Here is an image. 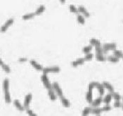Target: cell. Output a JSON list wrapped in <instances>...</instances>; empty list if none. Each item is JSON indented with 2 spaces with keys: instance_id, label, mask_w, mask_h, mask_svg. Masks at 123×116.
Masks as SVG:
<instances>
[{
  "instance_id": "1",
  "label": "cell",
  "mask_w": 123,
  "mask_h": 116,
  "mask_svg": "<svg viewBox=\"0 0 123 116\" xmlns=\"http://www.w3.org/2000/svg\"><path fill=\"white\" fill-rule=\"evenodd\" d=\"M61 71V68L58 66H49L44 68L42 71L43 73H59Z\"/></svg>"
},
{
  "instance_id": "36",
  "label": "cell",
  "mask_w": 123,
  "mask_h": 116,
  "mask_svg": "<svg viewBox=\"0 0 123 116\" xmlns=\"http://www.w3.org/2000/svg\"><path fill=\"white\" fill-rule=\"evenodd\" d=\"M101 108H102L103 112H107V111H110L111 110L112 107H111V106H110V104H106V105L103 106Z\"/></svg>"
},
{
  "instance_id": "25",
  "label": "cell",
  "mask_w": 123,
  "mask_h": 116,
  "mask_svg": "<svg viewBox=\"0 0 123 116\" xmlns=\"http://www.w3.org/2000/svg\"><path fill=\"white\" fill-rule=\"evenodd\" d=\"M36 15L34 13H28V14H24L22 16V19L24 20H30L33 18Z\"/></svg>"
},
{
  "instance_id": "35",
  "label": "cell",
  "mask_w": 123,
  "mask_h": 116,
  "mask_svg": "<svg viewBox=\"0 0 123 116\" xmlns=\"http://www.w3.org/2000/svg\"><path fill=\"white\" fill-rule=\"evenodd\" d=\"M84 58L85 59V61H91L93 58V54L92 53H91V52L85 54V56H84Z\"/></svg>"
},
{
  "instance_id": "41",
  "label": "cell",
  "mask_w": 123,
  "mask_h": 116,
  "mask_svg": "<svg viewBox=\"0 0 123 116\" xmlns=\"http://www.w3.org/2000/svg\"><path fill=\"white\" fill-rule=\"evenodd\" d=\"M59 1H60V2H61V4H65L66 0H59Z\"/></svg>"
},
{
  "instance_id": "16",
  "label": "cell",
  "mask_w": 123,
  "mask_h": 116,
  "mask_svg": "<svg viewBox=\"0 0 123 116\" xmlns=\"http://www.w3.org/2000/svg\"><path fill=\"white\" fill-rule=\"evenodd\" d=\"M102 112H103V111H102V108H99V107H93V108H92L91 113H92L93 115L98 116Z\"/></svg>"
},
{
  "instance_id": "23",
  "label": "cell",
  "mask_w": 123,
  "mask_h": 116,
  "mask_svg": "<svg viewBox=\"0 0 123 116\" xmlns=\"http://www.w3.org/2000/svg\"><path fill=\"white\" fill-rule=\"evenodd\" d=\"M3 89L4 91H9V80L8 78H5L3 81Z\"/></svg>"
},
{
  "instance_id": "6",
  "label": "cell",
  "mask_w": 123,
  "mask_h": 116,
  "mask_svg": "<svg viewBox=\"0 0 123 116\" xmlns=\"http://www.w3.org/2000/svg\"><path fill=\"white\" fill-rule=\"evenodd\" d=\"M103 48L106 50V51H110V50H114L117 48V44L115 42H110V43H106L103 44Z\"/></svg>"
},
{
  "instance_id": "27",
  "label": "cell",
  "mask_w": 123,
  "mask_h": 116,
  "mask_svg": "<svg viewBox=\"0 0 123 116\" xmlns=\"http://www.w3.org/2000/svg\"><path fill=\"white\" fill-rule=\"evenodd\" d=\"M77 22L81 24V25H84L85 23V18L83 15L82 14H77Z\"/></svg>"
},
{
  "instance_id": "21",
  "label": "cell",
  "mask_w": 123,
  "mask_h": 116,
  "mask_svg": "<svg viewBox=\"0 0 123 116\" xmlns=\"http://www.w3.org/2000/svg\"><path fill=\"white\" fill-rule=\"evenodd\" d=\"M86 100L87 101L88 103H91L93 101V94L92 91L88 90V91L86 94Z\"/></svg>"
},
{
  "instance_id": "15",
  "label": "cell",
  "mask_w": 123,
  "mask_h": 116,
  "mask_svg": "<svg viewBox=\"0 0 123 116\" xmlns=\"http://www.w3.org/2000/svg\"><path fill=\"white\" fill-rule=\"evenodd\" d=\"M95 57L97 61H101V62H104L107 61V56H106L105 54H96Z\"/></svg>"
},
{
  "instance_id": "7",
  "label": "cell",
  "mask_w": 123,
  "mask_h": 116,
  "mask_svg": "<svg viewBox=\"0 0 123 116\" xmlns=\"http://www.w3.org/2000/svg\"><path fill=\"white\" fill-rule=\"evenodd\" d=\"M77 9H78V11L79 13H81V14L83 15L84 17H87V18L90 17V13L87 11V9L84 6H79Z\"/></svg>"
},
{
  "instance_id": "42",
  "label": "cell",
  "mask_w": 123,
  "mask_h": 116,
  "mask_svg": "<svg viewBox=\"0 0 123 116\" xmlns=\"http://www.w3.org/2000/svg\"><path fill=\"white\" fill-rule=\"evenodd\" d=\"M121 108H123V104H122V106H121Z\"/></svg>"
},
{
  "instance_id": "18",
  "label": "cell",
  "mask_w": 123,
  "mask_h": 116,
  "mask_svg": "<svg viewBox=\"0 0 123 116\" xmlns=\"http://www.w3.org/2000/svg\"><path fill=\"white\" fill-rule=\"evenodd\" d=\"M45 9H46V7H45L44 5H40V6L36 9L34 14H35L36 15H39L42 14L45 11Z\"/></svg>"
},
{
  "instance_id": "4",
  "label": "cell",
  "mask_w": 123,
  "mask_h": 116,
  "mask_svg": "<svg viewBox=\"0 0 123 116\" xmlns=\"http://www.w3.org/2000/svg\"><path fill=\"white\" fill-rule=\"evenodd\" d=\"M41 80L43 82L44 87H46L47 89H49L52 88L51 87V82L49 80V77L47 76L46 73H43L41 75Z\"/></svg>"
},
{
  "instance_id": "8",
  "label": "cell",
  "mask_w": 123,
  "mask_h": 116,
  "mask_svg": "<svg viewBox=\"0 0 123 116\" xmlns=\"http://www.w3.org/2000/svg\"><path fill=\"white\" fill-rule=\"evenodd\" d=\"M30 63L33 66V68H34L37 71H42L43 68H44L41 64H39L37 61H35L34 59H30Z\"/></svg>"
},
{
  "instance_id": "33",
  "label": "cell",
  "mask_w": 123,
  "mask_h": 116,
  "mask_svg": "<svg viewBox=\"0 0 123 116\" xmlns=\"http://www.w3.org/2000/svg\"><path fill=\"white\" fill-rule=\"evenodd\" d=\"M69 10H70V11L71 13H73V14H77L79 13L78 9H77L75 5H73V4H70V5L69 6Z\"/></svg>"
},
{
  "instance_id": "11",
  "label": "cell",
  "mask_w": 123,
  "mask_h": 116,
  "mask_svg": "<svg viewBox=\"0 0 123 116\" xmlns=\"http://www.w3.org/2000/svg\"><path fill=\"white\" fill-rule=\"evenodd\" d=\"M48 95H49V99L52 101H55L57 99V94L52 88L48 89Z\"/></svg>"
},
{
  "instance_id": "43",
  "label": "cell",
  "mask_w": 123,
  "mask_h": 116,
  "mask_svg": "<svg viewBox=\"0 0 123 116\" xmlns=\"http://www.w3.org/2000/svg\"><path fill=\"white\" fill-rule=\"evenodd\" d=\"M122 99V101H123V96H122V99Z\"/></svg>"
},
{
  "instance_id": "22",
  "label": "cell",
  "mask_w": 123,
  "mask_h": 116,
  "mask_svg": "<svg viewBox=\"0 0 123 116\" xmlns=\"http://www.w3.org/2000/svg\"><path fill=\"white\" fill-rule=\"evenodd\" d=\"M61 101L62 104L65 107H69L70 106V101L66 97H65L64 96H63L61 97Z\"/></svg>"
},
{
  "instance_id": "24",
  "label": "cell",
  "mask_w": 123,
  "mask_h": 116,
  "mask_svg": "<svg viewBox=\"0 0 123 116\" xmlns=\"http://www.w3.org/2000/svg\"><path fill=\"white\" fill-rule=\"evenodd\" d=\"M97 88V89H98V94H99V95L100 96H103V94H104V93H105V87H103V85H102V84H98V86L96 87Z\"/></svg>"
},
{
  "instance_id": "40",
  "label": "cell",
  "mask_w": 123,
  "mask_h": 116,
  "mask_svg": "<svg viewBox=\"0 0 123 116\" xmlns=\"http://www.w3.org/2000/svg\"><path fill=\"white\" fill-rule=\"evenodd\" d=\"M4 61H2V60L0 58V66H1L4 64Z\"/></svg>"
},
{
  "instance_id": "3",
  "label": "cell",
  "mask_w": 123,
  "mask_h": 116,
  "mask_svg": "<svg viewBox=\"0 0 123 116\" xmlns=\"http://www.w3.org/2000/svg\"><path fill=\"white\" fill-rule=\"evenodd\" d=\"M14 23V18H11L9 19H8L5 23L0 28V32H5L7 29Z\"/></svg>"
},
{
  "instance_id": "28",
  "label": "cell",
  "mask_w": 123,
  "mask_h": 116,
  "mask_svg": "<svg viewBox=\"0 0 123 116\" xmlns=\"http://www.w3.org/2000/svg\"><path fill=\"white\" fill-rule=\"evenodd\" d=\"M112 94V97L113 99H115V101H120L121 99H122V96L118 93V92H115V91H113L111 93Z\"/></svg>"
},
{
  "instance_id": "34",
  "label": "cell",
  "mask_w": 123,
  "mask_h": 116,
  "mask_svg": "<svg viewBox=\"0 0 123 116\" xmlns=\"http://www.w3.org/2000/svg\"><path fill=\"white\" fill-rule=\"evenodd\" d=\"M1 68H2V69H3L6 73H11V68L9 67V66H8V65L6 64V63H4V64L1 66Z\"/></svg>"
},
{
  "instance_id": "44",
  "label": "cell",
  "mask_w": 123,
  "mask_h": 116,
  "mask_svg": "<svg viewBox=\"0 0 123 116\" xmlns=\"http://www.w3.org/2000/svg\"><path fill=\"white\" fill-rule=\"evenodd\" d=\"M122 58H123V56H122Z\"/></svg>"
},
{
  "instance_id": "2",
  "label": "cell",
  "mask_w": 123,
  "mask_h": 116,
  "mask_svg": "<svg viewBox=\"0 0 123 116\" xmlns=\"http://www.w3.org/2000/svg\"><path fill=\"white\" fill-rule=\"evenodd\" d=\"M51 87L55 91V92L56 93L57 96H59L60 97H61V96H63V91L62 90L61 87H60V85L57 82H54L51 84Z\"/></svg>"
},
{
  "instance_id": "37",
  "label": "cell",
  "mask_w": 123,
  "mask_h": 116,
  "mask_svg": "<svg viewBox=\"0 0 123 116\" xmlns=\"http://www.w3.org/2000/svg\"><path fill=\"white\" fill-rule=\"evenodd\" d=\"M26 113H28V115L29 116H37V115L32 110L30 109L29 108L26 109Z\"/></svg>"
},
{
  "instance_id": "14",
  "label": "cell",
  "mask_w": 123,
  "mask_h": 116,
  "mask_svg": "<svg viewBox=\"0 0 123 116\" xmlns=\"http://www.w3.org/2000/svg\"><path fill=\"white\" fill-rule=\"evenodd\" d=\"M95 51H96V54H106L108 52V51L105 50L101 46H95Z\"/></svg>"
},
{
  "instance_id": "12",
  "label": "cell",
  "mask_w": 123,
  "mask_h": 116,
  "mask_svg": "<svg viewBox=\"0 0 123 116\" xmlns=\"http://www.w3.org/2000/svg\"><path fill=\"white\" fill-rule=\"evenodd\" d=\"M14 106H15V108H16L18 111H23L25 109V107H24V106L22 105V104L20 103V102L19 101L18 99H15V100L14 101Z\"/></svg>"
},
{
  "instance_id": "17",
  "label": "cell",
  "mask_w": 123,
  "mask_h": 116,
  "mask_svg": "<svg viewBox=\"0 0 123 116\" xmlns=\"http://www.w3.org/2000/svg\"><path fill=\"white\" fill-rule=\"evenodd\" d=\"M89 43L91 45H92L93 46H101V42L96 39V38H91L89 40Z\"/></svg>"
},
{
  "instance_id": "20",
  "label": "cell",
  "mask_w": 123,
  "mask_h": 116,
  "mask_svg": "<svg viewBox=\"0 0 123 116\" xmlns=\"http://www.w3.org/2000/svg\"><path fill=\"white\" fill-rule=\"evenodd\" d=\"M112 99H113L112 94L111 93H109L104 96V98H103V102L105 103L106 104H109L112 101Z\"/></svg>"
},
{
  "instance_id": "26",
  "label": "cell",
  "mask_w": 123,
  "mask_h": 116,
  "mask_svg": "<svg viewBox=\"0 0 123 116\" xmlns=\"http://www.w3.org/2000/svg\"><path fill=\"white\" fill-rule=\"evenodd\" d=\"M4 99L5 101L7 103H9L11 102V94L9 91H4Z\"/></svg>"
},
{
  "instance_id": "29",
  "label": "cell",
  "mask_w": 123,
  "mask_h": 116,
  "mask_svg": "<svg viewBox=\"0 0 123 116\" xmlns=\"http://www.w3.org/2000/svg\"><path fill=\"white\" fill-rule=\"evenodd\" d=\"M93 49V46L89 44V45H87L85 46H84L82 48V52L84 53V54H87V53H89L91 52V51Z\"/></svg>"
},
{
  "instance_id": "5",
  "label": "cell",
  "mask_w": 123,
  "mask_h": 116,
  "mask_svg": "<svg viewBox=\"0 0 123 116\" xmlns=\"http://www.w3.org/2000/svg\"><path fill=\"white\" fill-rule=\"evenodd\" d=\"M32 94L31 93L28 94L25 96L23 106H24V107H25V109H27V108H29L30 103L31 101H32Z\"/></svg>"
},
{
  "instance_id": "30",
  "label": "cell",
  "mask_w": 123,
  "mask_h": 116,
  "mask_svg": "<svg viewBox=\"0 0 123 116\" xmlns=\"http://www.w3.org/2000/svg\"><path fill=\"white\" fill-rule=\"evenodd\" d=\"M92 111V107H86L83 109L82 111V116H88Z\"/></svg>"
},
{
  "instance_id": "32",
  "label": "cell",
  "mask_w": 123,
  "mask_h": 116,
  "mask_svg": "<svg viewBox=\"0 0 123 116\" xmlns=\"http://www.w3.org/2000/svg\"><path fill=\"white\" fill-rule=\"evenodd\" d=\"M99 84V82H96V81H93V82H91L89 85H88V90H91L92 91V89L93 88H96V87L98 86V85Z\"/></svg>"
},
{
  "instance_id": "38",
  "label": "cell",
  "mask_w": 123,
  "mask_h": 116,
  "mask_svg": "<svg viewBox=\"0 0 123 116\" xmlns=\"http://www.w3.org/2000/svg\"><path fill=\"white\" fill-rule=\"evenodd\" d=\"M123 103L120 101H115L114 103H113V106L115 108H121Z\"/></svg>"
},
{
  "instance_id": "13",
  "label": "cell",
  "mask_w": 123,
  "mask_h": 116,
  "mask_svg": "<svg viewBox=\"0 0 123 116\" xmlns=\"http://www.w3.org/2000/svg\"><path fill=\"white\" fill-rule=\"evenodd\" d=\"M102 85H103V87H105V89H107L108 91H110V93H112V92H113L114 91V87L110 83V82H108L107 81H104V82H103V83H102Z\"/></svg>"
},
{
  "instance_id": "19",
  "label": "cell",
  "mask_w": 123,
  "mask_h": 116,
  "mask_svg": "<svg viewBox=\"0 0 123 116\" xmlns=\"http://www.w3.org/2000/svg\"><path fill=\"white\" fill-rule=\"evenodd\" d=\"M107 60L108 61L111 62V63H118L119 61H120V58L116 57L114 55H110L107 56Z\"/></svg>"
},
{
  "instance_id": "10",
  "label": "cell",
  "mask_w": 123,
  "mask_h": 116,
  "mask_svg": "<svg viewBox=\"0 0 123 116\" xmlns=\"http://www.w3.org/2000/svg\"><path fill=\"white\" fill-rule=\"evenodd\" d=\"M85 62V59L84 58H77L76 60L73 61L71 62V65L74 67H77L78 66L82 65Z\"/></svg>"
},
{
  "instance_id": "31",
  "label": "cell",
  "mask_w": 123,
  "mask_h": 116,
  "mask_svg": "<svg viewBox=\"0 0 123 116\" xmlns=\"http://www.w3.org/2000/svg\"><path fill=\"white\" fill-rule=\"evenodd\" d=\"M113 55L115 56L118 58H122V56H123V52L122 51H120V50H118V49H115L113 50Z\"/></svg>"
},
{
  "instance_id": "39",
  "label": "cell",
  "mask_w": 123,
  "mask_h": 116,
  "mask_svg": "<svg viewBox=\"0 0 123 116\" xmlns=\"http://www.w3.org/2000/svg\"><path fill=\"white\" fill-rule=\"evenodd\" d=\"M28 61V58H25V57H21V58H18V61H19V62H21V63L25 62V61Z\"/></svg>"
},
{
  "instance_id": "9",
  "label": "cell",
  "mask_w": 123,
  "mask_h": 116,
  "mask_svg": "<svg viewBox=\"0 0 123 116\" xmlns=\"http://www.w3.org/2000/svg\"><path fill=\"white\" fill-rule=\"evenodd\" d=\"M102 102H103V98L101 96H100L98 98H96V99L93 100L92 102L91 103V106L93 108V107H98L101 104Z\"/></svg>"
},
{
  "instance_id": "45",
  "label": "cell",
  "mask_w": 123,
  "mask_h": 116,
  "mask_svg": "<svg viewBox=\"0 0 123 116\" xmlns=\"http://www.w3.org/2000/svg\"><path fill=\"white\" fill-rule=\"evenodd\" d=\"M100 116V115H98V116Z\"/></svg>"
}]
</instances>
